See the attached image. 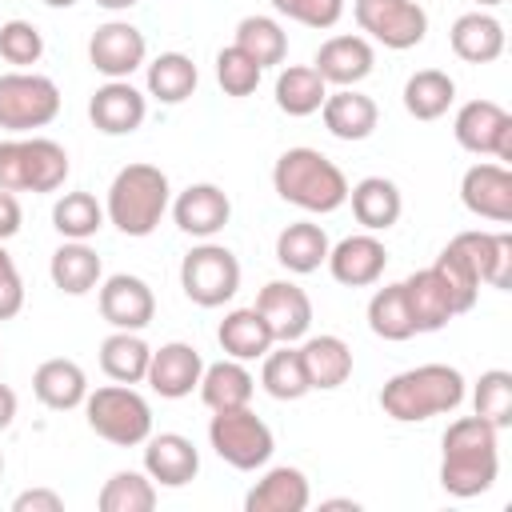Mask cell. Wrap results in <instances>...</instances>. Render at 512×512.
I'll return each mask as SVG.
<instances>
[{"label": "cell", "instance_id": "1", "mask_svg": "<svg viewBox=\"0 0 512 512\" xmlns=\"http://www.w3.org/2000/svg\"><path fill=\"white\" fill-rule=\"evenodd\" d=\"M500 428H492L488 420L460 416L448 424L444 432V456H440V488L456 500H472L480 492H488L496 484L500 472V444H496Z\"/></svg>", "mask_w": 512, "mask_h": 512}, {"label": "cell", "instance_id": "2", "mask_svg": "<svg viewBox=\"0 0 512 512\" xmlns=\"http://www.w3.org/2000/svg\"><path fill=\"white\" fill-rule=\"evenodd\" d=\"M272 188L284 204H296L300 212L328 216L348 204V176L336 160H328L320 148H288L272 164Z\"/></svg>", "mask_w": 512, "mask_h": 512}, {"label": "cell", "instance_id": "3", "mask_svg": "<svg viewBox=\"0 0 512 512\" xmlns=\"http://www.w3.org/2000/svg\"><path fill=\"white\" fill-rule=\"evenodd\" d=\"M460 404H464V376L452 364H416L408 372H396L380 388V408L396 424H420L456 412Z\"/></svg>", "mask_w": 512, "mask_h": 512}, {"label": "cell", "instance_id": "4", "mask_svg": "<svg viewBox=\"0 0 512 512\" xmlns=\"http://www.w3.org/2000/svg\"><path fill=\"white\" fill-rule=\"evenodd\" d=\"M172 204V184L156 164H124L112 184H108V200H104V216L108 224H116L124 236H152L156 224L164 220Z\"/></svg>", "mask_w": 512, "mask_h": 512}, {"label": "cell", "instance_id": "5", "mask_svg": "<svg viewBox=\"0 0 512 512\" xmlns=\"http://www.w3.org/2000/svg\"><path fill=\"white\" fill-rule=\"evenodd\" d=\"M72 164L64 144L48 136L0 140V188L4 192H56L64 188Z\"/></svg>", "mask_w": 512, "mask_h": 512}, {"label": "cell", "instance_id": "6", "mask_svg": "<svg viewBox=\"0 0 512 512\" xmlns=\"http://www.w3.org/2000/svg\"><path fill=\"white\" fill-rule=\"evenodd\" d=\"M84 420L100 440H108L116 448H136L152 436V408L136 392V384L112 380V384L88 392L84 396Z\"/></svg>", "mask_w": 512, "mask_h": 512}, {"label": "cell", "instance_id": "7", "mask_svg": "<svg viewBox=\"0 0 512 512\" xmlns=\"http://www.w3.org/2000/svg\"><path fill=\"white\" fill-rule=\"evenodd\" d=\"M208 444L212 452L236 468V472H256L272 460L276 452V436L272 428L252 412V408H228V412H212L208 420Z\"/></svg>", "mask_w": 512, "mask_h": 512}, {"label": "cell", "instance_id": "8", "mask_svg": "<svg viewBox=\"0 0 512 512\" xmlns=\"http://www.w3.org/2000/svg\"><path fill=\"white\" fill-rule=\"evenodd\" d=\"M60 116V88L52 76H40L32 68H12L0 76V128L8 132H32L48 128Z\"/></svg>", "mask_w": 512, "mask_h": 512}, {"label": "cell", "instance_id": "9", "mask_svg": "<svg viewBox=\"0 0 512 512\" xmlns=\"http://www.w3.org/2000/svg\"><path fill=\"white\" fill-rule=\"evenodd\" d=\"M180 288L200 308H220L240 292V260L216 240H200L180 260Z\"/></svg>", "mask_w": 512, "mask_h": 512}, {"label": "cell", "instance_id": "10", "mask_svg": "<svg viewBox=\"0 0 512 512\" xmlns=\"http://www.w3.org/2000/svg\"><path fill=\"white\" fill-rule=\"evenodd\" d=\"M360 32L392 52H408L428 36V12L416 0H352Z\"/></svg>", "mask_w": 512, "mask_h": 512}, {"label": "cell", "instance_id": "11", "mask_svg": "<svg viewBox=\"0 0 512 512\" xmlns=\"http://www.w3.org/2000/svg\"><path fill=\"white\" fill-rule=\"evenodd\" d=\"M456 144L472 156H492L512 164V116L496 100H468L452 120Z\"/></svg>", "mask_w": 512, "mask_h": 512}, {"label": "cell", "instance_id": "12", "mask_svg": "<svg viewBox=\"0 0 512 512\" xmlns=\"http://www.w3.org/2000/svg\"><path fill=\"white\" fill-rule=\"evenodd\" d=\"M144 60H148V40L128 20H108L88 40V64L104 80H128L136 68H144Z\"/></svg>", "mask_w": 512, "mask_h": 512}, {"label": "cell", "instance_id": "13", "mask_svg": "<svg viewBox=\"0 0 512 512\" xmlns=\"http://www.w3.org/2000/svg\"><path fill=\"white\" fill-rule=\"evenodd\" d=\"M96 304H100V316L120 332H144L156 316V296H152L148 280H140L132 272H116V276L100 280Z\"/></svg>", "mask_w": 512, "mask_h": 512}, {"label": "cell", "instance_id": "14", "mask_svg": "<svg viewBox=\"0 0 512 512\" xmlns=\"http://www.w3.org/2000/svg\"><path fill=\"white\" fill-rule=\"evenodd\" d=\"M448 248L476 272L480 284L508 292L512 288V232H456Z\"/></svg>", "mask_w": 512, "mask_h": 512}, {"label": "cell", "instance_id": "15", "mask_svg": "<svg viewBox=\"0 0 512 512\" xmlns=\"http://www.w3.org/2000/svg\"><path fill=\"white\" fill-rule=\"evenodd\" d=\"M460 200L472 216L492 224H512V172L500 160L472 164L460 176Z\"/></svg>", "mask_w": 512, "mask_h": 512}, {"label": "cell", "instance_id": "16", "mask_svg": "<svg viewBox=\"0 0 512 512\" xmlns=\"http://www.w3.org/2000/svg\"><path fill=\"white\" fill-rule=\"evenodd\" d=\"M148 116V96L132 80H104L88 100V120L104 136H132Z\"/></svg>", "mask_w": 512, "mask_h": 512}, {"label": "cell", "instance_id": "17", "mask_svg": "<svg viewBox=\"0 0 512 512\" xmlns=\"http://www.w3.org/2000/svg\"><path fill=\"white\" fill-rule=\"evenodd\" d=\"M324 264H328L336 284L372 288L388 268V248H384V240L376 232H356V236H344L340 244H332Z\"/></svg>", "mask_w": 512, "mask_h": 512}, {"label": "cell", "instance_id": "18", "mask_svg": "<svg viewBox=\"0 0 512 512\" xmlns=\"http://www.w3.org/2000/svg\"><path fill=\"white\" fill-rule=\"evenodd\" d=\"M256 312L268 320L276 344H296L312 328V300L292 280H268L256 296Z\"/></svg>", "mask_w": 512, "mask_h": 512}, {"label": "cell", "instance_id": "19", "mask_svg": "<svg viewBox=\"0 0 512 512\" xmlns=\"http://www.w3.org/2000/svg\"><path fill=\"white\" fill-rule=\"evenodd\" d=\"M172 208V220L184 236H196V240H212L228 220H232V200L220 184H188L184 192H176V200L168 204Z\"/></svg>", "mask_w": 512, "mask_h": 512}, {"label": "cell", "instance_id": "20", "mask_svg": "<svg viewBox=\"0 0 512 512\" xmlns=\"http://www.w3.org/2000/svg\"><path fill=\"white\" fill-rule=\"evenodd\" d=\"M312 68L324 76V84L356 88V84H360V80H368V76H372V68H376L372 40H368V36H356V32L328 36V40L316 48Z\"/></svg>", "mask_w": 512, "mask_h": 512}, {"label": "cell", "instance_id": "21", "mask_svg": "<svg viewBox=\"0 0 512 512\" xmlns=\"http://www.w3.org/2000/svg\"><path fill=\"white\" fill-rule=\"evenodd\" d=\"M200 372H204V356L184 340H168V344L152 348L144 384L164 400H184L200 384Z\"/></svg>", "mask_w": 512, "mask_h": 512}, {"label": "cell", "instance_id": "22", "mask_svg": "<svg viewBox=\"0 0 512 512\" xmlns=\"http://www.w3.org/2000/svg\"><path fill=\"white\" fill-rule=\"evenodd\" d=\"M404 284V300H408V312H412V324L416 332H440L448 320L460 316V304L452 296V288L444 284V276L428 264L420 272H412Z\"/></svg>", "mask_w": 512, "mask_h": 512}, {"label": "cell", "instance_id": "23", "mask_svg": "<svg viewBox=\"0 0 512 512\" xmlns=\"http://www.w3.org/2000/svg\"><path fill=\"white\" fill-rule=\"evenodd\" d=\"M144 472L156 488H184L200 472V452L180 432H160L144 440Z\"/></svg>", "mask_w": 512, "mask_h": 512}, {"label": "cell", "instance_id": "24", "mask_svg": "<svg viewBox=\"0 0 512 512\" xmlns=\"http://www.w3.org/2000/svg\"><path fill=\"white\" fill-rule=\"evenodd\" d=\"M312 504L308 476L292 464L268 468L244 496V512H304Z\"/></svg>", "mask_w": 512, "mask_h": 512}, {"label": "cell", "instance_id": "25", "mask_svg": "<svg viewBox=\"0 0 512 512\" xmlns=\"http://www.w3.org/2000/svg\"><path fill=\"white\" fill-rule=\"evenodd\" d=\"M300 364H304V376H308L312 392H336L352 376V348L340 336H332V332L304 336Z\"/></svg>", "mask_w": 512, "mask_h": 512}, {"label": "cell", "instance_id": "26", "mask_svg": "<svg viewBox=\"0 0 512 512\" xmlns=\"http://www.w3.org/2000/svg\"><path fill=\"white\" fill-rule=\"evenodd\" d=\"M320 116H324V128L336 136V140H368L380 124V108L372 96L356 92V88H336L324 96L320 104Z\"/></svg>", "mask_w": 512, "mask_h": 512}, {"label": "cell", "instance_id": "27", "mask_svg": "<svg viewBox=\"0 0 512 512\" xmlns=\"http://www.w3.org/2000/svg\"><path fill=\"white\" fill-rule=\"evenodd\" d=\"M448 44L464 64H492L504 56V24L492 12H464L448 28Z\"/></svg>", "mask_w": 512, "mask_h": 512}, {"label": "cell", "instance_id": "28", "mask_svg": "<svg viewBox=\"0 0 512 512\" xmlns=\"http://www.w3.org/2000/svg\"><path fill=\"white\" fill-rule=\"evenodd\" d=\"M32 392H36V400H40L44 408H52V412H72V408H80L84 396H88V376H84V368H80L76 360L52 356V360L36 364V372H32Z\"/></svg>", "mask_w": 512, "mask_h": 512}, {"label": "cell", "instance_id": "29", "mask_svg": "<svg viewBox=\"0 0 512 512\" xmlns=\"http://www.w3.org/2000/svg\"><path fill=\"white\" fill-rule=\"evenodd\" d=\"M348 204H352V216L364 232H388L400 212H404V196L400 188L388 180V176H364L348 188Z\"/></svg>", "mask_w": 512, "mask_h": 512}, {"label": "cell", "instance_id": "30", "mask_svg": "<svg viewBox=\"0 0 512 512\" xmlns=\"http://www.w3.org/2000/svg\"><path fill=\"white\" fill-rule=\"evenodd\" d=\"M48 276L64 296H88L92 288H100L104 264L88 240H64L48 260Z\"/></svg>", "mask_w": 512, "mask_h": 512}, {"label": "cell", "instance_id": "31", "mask_svg": "<svg viewBox=\"0 0 512 512\" xmlns=\"http://www.w3.org/2000/svg\"><path fill=\"white\" fill-rule=\"evenodd\" d=\"M196 392H200V400H204L212 412L248 408V404H252V392H256V380H252V372L244 368V360L224 356V360H216V364H204Z\"/></svg>", "mask_w": 512, "mask_h": 512}, {"label": "cell", "instance_id": "32", "mask_svg": "<svg viewBox=\"0 0 512 512\" xmlns=\"http://www.w3.org/2000/svg\"><path fill=\"white\" fill-rule=\"evenodd\" d=\"M216 340H220L224 356H232V360H260V356L276 344V336H272L268 320L256 312V304H252V308H232V312L220 320Z\"/></svg>", "mask_w": 512, "mask_h": 512}, {"label": "cell", "instance_id": "33", "mask_svg": "<svg viewBox=\"0 0 512 512\" xmlns=\"http://www.w3.org/2000/svg\"><path fill=\"white\" fill-rule=\"evenodd\" d=\"M328 248H332L328 232L316 220H296V224L280 228V236H276V260H280V268H288L296 276L316 272L328 260Z\"/></svg>", "mask_w": 512, "mask_h": 512}, {"label": "cell", "instance_id": "34", "mask_svg": "<svg viewBox=\"0 0 512 512\" xmlns=\"http://www.w3.org/2000/svg\"><path fill=\"white\" fill-rule=\"evenodd\" d=\"M144 68H148L144 72V88L160 104H184L200 84V72L192 64V56H184V52H160Z\"/></svg>", "mask_w": 512, "mask_h": 512}, {"label": "cell", "instance_id": "35", "mask_svg": "<svg viewBox=\"0 0 512 512\" xmlns=\"http://www.w3.org/2000/svg\"><path fill=\"white\" fill-rule=\"evenodd\" d=\"M272 92H276V108L284 116H312V112H320L328 84L312 64H288V68H280Z\"/></svg>", "mask_w": 512, "mask_h": 512}, {"label": "cell", "instance_id": "36", "mask_svg": "<svg viewBox=\"0 0 512 512\" xmlns=\"http://www.w3.org/2000/svg\"><path fill=\"white\" fill-rule=\"evenodd\" d=\"M148 360H152V348L144 344L140 332L112 328V336H104L100 344V368L116 384H140L148 376Z\"/></svg>", "mask_w": 512, "mask_h": 512}, {"label": "cell", "instance_id": "37", "mask_svg": "<svg viewBox=\"0 0 512 512\" xmlns=\"http://www.w3.org/2000/svg\"><path fill=\"white\" fill-rule=\"evenodd\" d=\"M456 100V80L440 68H420L404 80V108L412 120H440Z\"/></svg>", "mask_w": 512, "mask_h": 512}, {"label": "cell", "instance_id": "38", "mask_svg": "<svg viewBox=\"0 0 512 512\" xmlns=\"http://www.w3.org/2000/svg\"><path fill=\"white\" fill-rule=\"evenodd\" d=\"M264 368H260V384H264V392L272 396V400H300V396H308L312 388H308V376H304V364H300V348H292V344H272L264 356Z\"/></svg>", "mask_w": 512, "mask_h": 512}, {"label": "cell", "instance_id": "39", "mask_svg": "<svg viewBox=\"0 0 512 512\" xmlns=\"http://www.w3.org/2000/svg\"><path fill=\"white\" fill-rule=\"evenodd\" d=\"M240 52H248L260 68H272V64H284L288 56V32L280 28V20L272 16H244L236 24V40H232Z\"/></svg>", "mask_w": 512, "mask_h": 512}, {"label": "cell", "instance_id": "40", "mask_svg": "<svg viewBox=\"0 0 512 512\" xmlns=\"http://www.w3.org/2000/svg\"><path fill=\"white\" fill-rule=\"evenodd\" d=\"M368 328L380 336V340H412L416 336V324H412V312H408V300H404V284H384L372 292L368 300Z\"/></svg>", "mask_w": 512, "mask_h": 512}, {"label": "cell", "instance_id": "41", "mask_svg": "<svg viewBox=\"0 0 512 512\" xmlns=\"http://www.w3.org/2000/svg\"><path fill=\"white\" fill-rule=\"evenodd\" d=\"M96 508L100 512H152L156 508V484H152L148 472L120 468L104 480V488L96 496Z\"/></svg>", "mask_w": 512, "mask_h": 512}, {"label": "cell", "instance_id": "42", "mask_svg": "<svg viewBox=\"0 0 512 512\" xmlns=\"http://www.w3.org/2000/svg\"><path fill=\"white\" fill-rule=\"evenodd\" d=\"M104 220H108L104 216V204L92 192H64L52 204V228L64 240H92L104 228Z\"/></svg>", "mask_w": 512, "mask_h": 512}, {"label": "cell", "instance_id": "43", "mask_svg": "<svg viewBox=\"0 0 512 512\" xmlns=\"http://www.w3.org/2000/svg\"><path fill=\"white\" fill-rule=\"evenodd\" d=\"M472 408L480 420H488L492 428H508L512 424V372L508 368H488L480 372L476 388H472Z\"/></svg>", "mask_w": 512, "mask_h": 512}, {"label": "cell", "instance_id": "44", "mask_svg": "<svg viewBox=\"0 0 512 512\" xmlns=\"http://www.w3.org/2000/svg\"><path fill=\"white\" fill-rule=\"evenodd\" d=\"M260 76H264V68L248 52H240L236 44L220 48V56H216V84L224 88V96H252Z\"/></svg>", "mask_w": 512, "mask_h": 512}, {"label": "cell", "instance_id": "45", "mask_svg": "<svg viewBox=\"0 0 512 512\" xmlns=\"http://www.w3.org/2000/svg\"><path fill=\"white\" fill-rule=\"evenodd\" d=\"M0 56L12 68H32L44 56V36L32 20H8L0 24Z\"/></svg>", "mask_w": 512, "mask_h": 512}, {"label": "cell", "instance_id": "46", "mask_svg": "<svg viewBox=\"0 0 512 512\" xmlns=\"http://www.w3.org/2000/svg\"><path fill=\"white\" fill-rule=\"evenodd\" d=\"M344 4L348 0H272V8L304 28H336L340 16H344Z\"/></svg>", "mask_w": 512, "mask_h": 512}, {"label": "cell", "instance_id": "47", "mask_svg": "<svg viewBox=\"0 0 512 512\" xmlns=\"http://www.w3.org/2000/svg\"><path fill=\"white\" fill-rule=\"evenodd\" d=\"M20 308H24V280H20V268L8 256V248L0 244V320L20 316Z\"/></svg>", "mask_w": 512, "mask_h": 512}, {"label": "cell", "instance_id": "48", "mask_svg": "<svg viewBox=\"0 0 512 512\" xmlns=\"http://www.w3.org/2000/svg\"><path fill=\"white\" fill-rule=\"evenodd\" d=\"M12 512H64V496L52 488H24L12 500Z\"/></svg>", "mask_w": 512, "mask_h": 512}, {"label": "cell", "instance_id": "49", "mask_svg": "<svg viewBox=\"0 0 512 512\" xmlns=\"http://www.w3.org/2000/svg\"><path fill=\"white\" fill-rule=\"evenodd\" d=\"M20 224H24V208H20V196L0 188V244H4V240H12V236L20 232Z\"/></svg>", "mask_w": 512, "mask_h": 512}, {"label": "cell", "instance_id": "50", "mask_svg": "<svg viewBox=\"0 0 512 512\" xmlns=\"http://www.w3.org/2000/svg\"><path fill=\"white\" fill-rule=\"evenodd\" d=\"M16 420V392L8 384H0V432Z\"/></svg>", "mask_w": 512, "mask_h": 512}, {"label": "cell", "instance_id": "51", "mask_svg": "<svg viewBox=\"0 0 512 512\" xmlns=\"http://www.w3.org/2000/svg\"><path fill=\"white\" fill-rule=\"evenodd\" d=\"M100 8H108V12H128V8H136L140 0H96Z\"/></svg>", "mask_w": 512, "mask_h": 512}, {"label": "cell", "instance_id": "52", "mask_svg": "<svg viewBox=\"0 0 512 512\" xmlns=\"http://www.w3.org/2000/svg\"><path fill=\"white\" fill-rule=\"evenodd\" d=\"M320 508H352V512H356V508H360V504H356V500H324V504H320Z\"/></svg>", "mask_w": 512, "mask_h": 512}, {"label": "cell", "instance_id": "53", "mask_svg": "<svg viewBox=\"0 0 512 512\" xmlns=\"http://www.w3.org/2000/svg\"><path fill=\"white\" fill-rule=\"evenodd\" d=\"M44 4H48V8H72L76 0H44Z\"/></svg>", "mask_w": 512, "mask_h": 512}, {"label": "cell", "instance_id": "54", "mask_svg": "<svg viewBox=\"0 0 512 512\" xmlns=\"http://www.w3.org/2000/svg\"><path fill=\"white\" fill-rule=\"evenodd\" d=\"M480 8H496V4H504V0H476Z\"/></svg>", "mask_w": 512, "mask_h": 512}, {"label": "cell", "instance_id": "55", "mask_svg": "<svg viewBox=\"0 0 512 512\" xmlns=\"http://www.w3.org/2000/svg\"><path fill=\"white\" fill-rule=\"evenodd\" d=\"M0 480H4V456H0Z\"/></svg>", "mask_w": 512, "mask_h": 512}]
</instances>
